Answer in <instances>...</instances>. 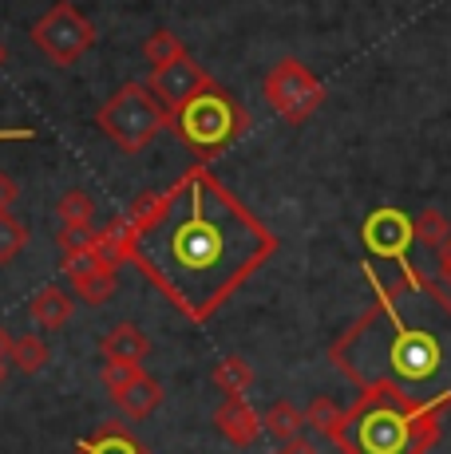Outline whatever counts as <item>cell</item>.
<instances>
[{
	"label": "cell",
	"mask_w": 451,
	"mask_h": 454,
	"mask_svg": "<svg viewBox=\"0 0 451 454\" xmlns=\"http://www.w3.org/2000/svg\"><path fill=\"white\" fill-rule=\"evenodd\" d=\"M119 217L127 222V265L190 325L218 317L222 304L281 249V238L210 162H194L167 190L138 194Z\"/></svg>",
	"instance_id": "obj_1"
},
{
	"label": "cell",
	"mask_w": 451,
	"mask_h": 454,
	"mask_svg": "<svg viewBox=\"0 0 451 454\" xmlns=\"http://www.w3.org/2000/svg\"><path fill=\"white\" fill-rule=\"evenodd\" d=\"M372 304L328 344V364L360 391H384L412 407L451 403V293L415 261L392 277L364 261Z\"/></svg>",
	"instance_id": "obj_2"
},
{
	"label": "cell",
	"mask_w": 451,
	"mask_h": 454,
	"mask_svg": "<svg viewBox=\"0 0 451 454\" xmlns=\"http://www.w3.org/2000/svg\"><path fill=\"white\" fill-rule=\"evenodd\" d=\"M451 403L412 407L384 391H364L344 407L341 423L328 439L341 454H428L439 439V423Z\"/></svg>",
	"instance_id": "obj_3"
},
{
	"label": "cell",
	"mask_w": 451,
	"mask_h": 454,
	"mask_svg": "<svg viewBox=\"0 0 451 454\" xmlns=\"http://www.w3.org/2000/svg\"><path fill=\"white\" fill-rule=\"evenodd\" d=\"M170 127L198 162H210L249 130V111L241 107L233 91H226L222 83H210L178 111H170Z\"/></svg>",
	"instance_id": "obj_4"
},
{
	"label": "cell",
	"mask_w": 451,
	"mask_h": 454,
	"mask_svg": "<svg viewBox=\"0 0 451 454\" xmlns=\"http://www.w3.org/2000/svg\"><path fill=\"white\" fill-rule=\"evenodd\" d=\"M95 127L111 138L123 154H138L170 127V111L154 99L146 83H123L95 115Z\"/></svg>",
	"instance_id": "obj_5"
},
{
	"label": "cell",
	"mask_w": 451,
	"mask_h": 454,
	"mask_svg": "<svg viewBox=\"0 0 451 454\" xmlns=\"http://www.w3.org/2000/svg\"><path fill=\"white\" fill-rule=\"evenodd\" d=\"M262 95H265V103L277 111L281 123L301 127V123H309V119L320 111V103H325V83H320L301 59L281 56L270 72H265Z\"/></svg>",
	"instance_id": "obj_6"
},
{
	"label": "cell",
	"mask_w": 451,
	"mask_h": 454,
	"mask_svg": "<svg viewBox=\"0 0 451 454\" xmlns=\"http://www.w3.org/2000/svg\"><path fill=\"white\" fill-rule=\"evenodd\" d=\"M28 40L36 43V51H44L48 64L75 67L95 48V24L75 4L59 0L28 28Z\"/></svg>",
	"instance_id": "obj_7"
},
{
	"label": "cell",
	"mask_w": 451,
	"mask_h": 454,
	"mask_svg": "<svg viewBox=\"0 0 451 454\" xmlns=\"http://www.w3.org/2000/svg\"><path fill=\"white\" fill-rule=\"evenodd\" d=\"M360 241L368 249L372 261H384V265H407L415 246V225L404 209L396 206H376L368 217L360 222Z\"/></svg>",
	"instance_id": "obj_8"
},
{
	"label": "cell",
	"mask_w": 451,
	"mask_h": 454,
	"mask_svg": "<svg viewBox=\"0 0 451 454\" xmlns=\"http://www.w3.org/2000/svg\"><path fill=\"white\" fill-rule=\"evenodd\" d=\"M143 83L151 87L154 99H159L167 111H178L182 103H190L198 91H206V87L214 83V75L206 72L202 64H194L190 56H182V59H175V64H167V67H154Z\"/></svg>",
	"instance_id": "obj_9"
},
{
	"label": "cell",
	"mask_w": 451,
	"mask_h": 454,
	"mask_svg": "<svg viewBox=\"0 0 451 454\" xmlns=\"http://www.w3.org/2000/svg\"><path fill=\"white\" fill-rule=\"evenodd\" d=\"M214 427H218V434L226 442H233V447H254L257 434H262V419L257 411L249 407V399L233 395V399H222L218 407H214Z\"/></svg>",
	"instance_id": "obj_10"
},
{
	"label": "cell",
	"mask_w": 451,
	"mask_h": 454,
	"mask_svg": "<svg viewBox=\"0 0 451 454\" xmlns=\"http://www.w3.org/2000/svg\"><path fill=\"white\" fill-rule=\"evenodd\" d=\"M72 454H151L143 447V442L131 434V427L127 423H99L95 431L88 434V439H80L72 447Z\"/></svg>",
	"instance_id": "obj_11"
},
{
	"label": "cell",
	"mask_w": 451,
	"mask_h": 454,
	"mask_svg": "<svg viewBox=\"0 0 451 454\" xmlns=\"http://www.w3.org/2000/svg\"><path fill=\"white\" fill-rule=\"evenodd\" d=\"M115 399V407H119V415L123 419H131V423H138V419H146V415H154V407L162 403V383L154 380V375H146V372H138L131 383H127L119 395H111Z\"/></svg>",
	"instance_id": "obj_12"
},
{
	"label": "cell",
	"mask_w": 451,
	"mask_h": 454,
	"mask_svg": "<svg viewBox=\"0 0 451 454\" xmlns=\"http://www.w3.org/2000/svg\"><path fill=\"white\" fill-rule=\"evenodd\" d=\"M72 312H75V301L67 296L59 285H44V289H36V296L28 301V317L36 320L40 328H64L67 320H72Z\"/></svg>",
	"instance_id": "obj_13"
},
{
	"label": "cell",
	"mask_w": 451,
	"mask_h": 454,
	"mask_svg": "<svg viewBox=\"0 0 451 454\" xmlns=\"http://www.w3.org/2000/svg\"><path fill=\"white\" fill-rule=\"evenodd\" d=\"M151 352V340L143 328L135 325H115L103 336V360H119V364H143Z\"/></svg>",
	"instance_id": "obj_14"
},
{
	"label": "cell",
	"mask_w": 451,
	"mask_h": 454,
	"mask_svg": "<svg viewBox=\"0 0 451 454\" xmlns=\"http://www.w3.org/2000/svg\"><path fill=\"white\" fill-rule=\"evenodd\" d=\"M262 431H265V434H273L277 442L297 439V434L305 431V411H301V407H293L289 399H277L270 411L262 415Z\"/></svg>",
	"instance_id": "obj_15"
},
{
	"label": "cell",
	"mask_w": 451,
	"mask_h": 454,
	"mask_svg": "<svg viewBox=\"0 0 451 454\" xmlns=\"http://www.w3.org/2000/svg\"><path fill=\"white\" fill-rule=\"evenodd\" d=\"M8 360H12V368H20L24 375H36V372L48 368L51 348H48L44 336L28 332V336H16V340H12V352H8Z\"/></svg>",
	"instance_id": "obj_16"
},
{
	"label": "cell",
	"mask_w": 451,
	"mask_h": 454,
	"mask_svg": "<svg viewBox=\"0 0 451 454\" xmlns=\"http://www.w3.org/2000/svg\"><path fill=\"white\" fill-rule=\"evenodd\" d=\"M249 383H254V368H249L241 356H226V360L214 364V387H218L226 399L246 395Z\"/></svg>",
	"instance_id": "obj_17"
},
{
	"label": "cell",
	"mask_w": 451,
	"mask_h": 454,
	"mask_svg": "<svg viewBox=\"0 0 451 454\" xmlns=\"http://www.w3.org/2000/svg\"><path fill=\"white\" fill-rule=\"evenodd\" d=\"M182 56H190V51H186V43H182L170 28H159V32H151V36L143 40V59L151 64V72H154V67L175 64V59H182Z\"/></svg>",
	"instance_id": "obj_18"
},
{
	"label": "cell",
	"mask_w": 451,
	"mask_h": 454,
	"mask_svg": "<svg viewBox=\"0 0 451 454\" xmlns=\"http://www.w3.org/2000/svg\"><path fill=\"white\" fill-rule=\"evenodd\" d=\"M24 249H28V225L12 209H0V265H12Z\"/></svg>",
	"instance_id": "obj_19"
},
{
	"label": "cell",
	"mask_w": 451,
	"mask_h": 454,
	"mask_svg": "<svg viewBox=\"0 0 451 454\" xmlns=\"http://www.w3.org/2000/svg\"><path fill=\"white\" fill-rule=\"evenodd\" d=\"M412 225H415V246H423L431 253H439L444 249V241L451 238V225H447V217L439 214V209H420V214L412 217Z\"/></svg>",
	"instance_id": "obj_20"
},
{
	"label": "cell",
	"mask_w": 451,
	"mask_h": 454,
	"mask_svg": "<svg viewBox=\"0 0 451 454\" xmlns=\"http://www.w3.org/2000/svg\"><path fill=\"white\" fill-rule=\"evenodd\" d=\"M72 289H75V296H80L83 304H107L111 296H115V289H119V273L115 269H99V273H91V277H83V281H72Z\"/></svg>",
	"instance_id": "obj_21"
},
{
	"label": "cell",
	"mask_w": 451,
	"mask_h": 454,
	"mask_svg": "<svg viewBox=\"0 0 451 454\" xmlns=\"http://www.w3.org/2000/svg\"><path fill=\"white\" fill-rule=\"evenodd\" d=\"M56 217H59V225H91L95 202L83 194V190H67V194H59V202H56Z\"/></svg>",
	"instance_id": "obj_22"
},
{
	"label": "cell",
	"mask_w": 451,
	"mask_h": 454,
	"mask_svg": "<svg viewBox=\"0 0 451 454\" xmlns=\"http://www.w3.org/2000/svg\"><path fill=\"white\" fill-rule=\"evenodd\" d=\"M341 415H344V407H336L328 395H317L313 403L305 407V427H313L320 434H333L336 423H341Z\"/></svg>",
	"instance_id": "obj_23"
},
{
	"label": "cell",
	"mask_w": 451,
	"mask_h": 454,
	"mask_svg": "<svg viewBox=\"0 0 451 454\" xmlns=\"http://www.w3.org/2000/svg\"><path fill=\"white\" fill-rule=\"evenodd\" d=\"M99 269H107V261H103L95 249H88V253H64V257H59V273H67V281H83V277L99 273Z\"/></svg>",
	"instance_id": "obj_24"
},
{
	"label": "cell",
	"mask_w": 451,
	"mask_h": 454,
	"mask_svg": "<svg viewBox=\"0 0 451 454\" xmlns=\"http://www.w3.org/2000/svg\"><path fill=\"white\" fill-rule=\"evenodd\" d=\"M95 241H99L95 225H59V233H56L59 257H64V253H88V249H95Z\"/></svg>",
	"instance_id": "obj_25"
},
{
	"label": "cell",
	"mask_w": 451,
	"mask_h": 454,
	"mask_svg": "<svg viewBox=\"0 0 451 454\" xmlns=\"http://www.w3.org/2000/svg\"><path fill=\"white\" fill-rule=\"evenodd\" d=\"M143 372L138 364H119V360H107L99 368V380H103V387H107V395H119V391L127 387V383L135 380V375Z\"/></svg>",
	"instance_id": "obj_26"
},
{
	"label": "cell",
	"mask_w": 451,
	"mask_h": 454,
	"mask_svg": "<svg viewBox=\"0 0 451 454\" xmlns=\"http://www.w3.org/2000/svg\"><path fill=\"white\" fill-rule=\"evenodd\" d=\"M16 198H20V182H16L12 174L0 170V209H12Z\"/></svg>",
	"instance_id": "obj_27"
},
{
	"label": "cell",
	"mask_w": 451,
	"mask_h": 454,
	"mask_svg": "<svg viewBox=\"0 0 451 454\" xmlns=\"http://www.w3.org/2000/svg\"><path fill=\"white\" fill-rule=\"evenodd\" d=\"M436 273H439V285L451 289V238L444 241V249L436 253Z\"/></svg>",
	"instance_id": "obj_28"
},
{
	"label": "cell",
	"mask_w": 451,
	"mask_h": 454,
	"mask_svg": "<svg viewBox=\"0 0 451 454\" xmlns=\"http://www.w3.org/2000/svg\"><path fill=\"white\" fill-rule=\"evenodd\" d=\"M273 454H317V447L305 439V434H297V439H289V442H281Z\"/></svg>",
	"instance_id": "obj_29"
},
{
	"label": "cell",
	"mask_w": 451,
	"mask_h": 454,
	"mask_svg": "<svg viewBox=\"0 0 451 454\" xmlns=\"http://www.w3.org/2000/svg\"><path fill=\"white\" fill-rule=\"evenodd\" d=\"M36 130H28V127H0V143H12V138H32Z\"/></svg>",
	"instance_id": "obj_30"
},
{
	"label": "cell",
	"mask_w": 451,
	"mask_h": 454,
	"mask_svg": "<svg viewBox=\"0 0 451 454\" xmlns=\"http://www.w3.org/2000/svg\"><path fill=\"white\" fill-rule=\"evenodd\" d=\"M12 340H16L12 332H8L4 325H0V360H8V352H12Z\"/></svg>",
	"instance_id": "obj_31"
},
{
	"label": "cell",
	"mask_w": 451,
	"mask_h": 454,
	"mask_svg": "<svg viewBox=\"0 0 451 454\" xmlns=\"http://www.w3.org/2000/svg\"><path fill=\"white\" fill-rule=\"evenodd\" d=\"M8 64V51H4V43H0V67H4Z\"/></svg>",
	"instance_id": "obj_32"
},
{
	"label": "cell",
	"mask_w": 451,
	"mask_h": 454,
	"mask_svg": "<svg viewBox=\"0 0 451 454\" xmlns=\"http://www.w3.org/2000/svg\"><path fill=\"white\" fill-rule=\"evenodd\" d=\"M4 372H8V368H4V360H0V383H4Z\"/></svg>",
	"instance_id": "obj_33"
}]
</instances>
